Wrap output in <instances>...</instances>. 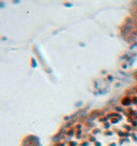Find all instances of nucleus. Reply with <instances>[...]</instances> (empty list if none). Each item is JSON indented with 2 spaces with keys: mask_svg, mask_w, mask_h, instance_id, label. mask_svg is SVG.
<instances>
[{
  "mask_svg": "<svg viewBox=\"0 0 137 146\" xmlns=\"http://www.w3.org/2000/svg\"><path fill=\"white\" fill-rule=\"evenodd\" d=\"M5 5V3L3 2V1H0V8H3Z\"/></svg>",
  "mask_w": 137,
  "mask_h": 146,
  "instance_id": "obj_2",
  "label": "nucleus"
},
{
  "mask_svg": "<svg viewBox=\"0 0 137 146\" xmlns=\"http://www.w3.org/2000/svg\"><path fill=\"white\" fill-rule=\"evenodd\" d=\"M63 5H65V7H68V8H71V7H73V3H72V2H68V1H64Z\"/></svg>",
  "mask_w": 137,
  "mask_h": 146,
  "instance_id": "obj_1",
  "label": "nucleus"
},
{
  "mask_svg": "<svg viewBox=\"0 0 137 146\" xmlns=\"http://www.w3.org/2000/svg\"><path fill=\"white\" fill-rule=\"evenodd\" d=\"M20 0H12V2H14V3H18Z\"/></svg>",
  "mask_w": 137,
  "mask_h": 146,
  "instance_id": "obj_3",
  "label": "nucleus"
}]
</instances>
